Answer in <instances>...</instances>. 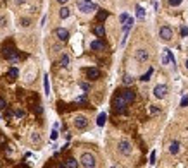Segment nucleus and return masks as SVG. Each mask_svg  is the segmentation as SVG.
Here are the masks:
<instances>
[{
    "mask_svg": "<svg viewBox=\"0 0 188 168\" xmlns=\"http://www.w3.org/2000/svg\"><path fill=\"white\" fill-rule=\"evenodd\" d=\"M80 161H81V165H83L85 168H93L95 165H97L95 156H93L91 153H83V154H81V158H80Z\"/></svg>",
    "mask_w": 188,
    "mask_h": 168,
    "instance_id": "1",
    "label": "nucleus"
},
{
    "mask_svg": "<svg viewBox=\"0 0 188 168\" xmlns=\"http://www.w3.org/2000/svg\"><path fill=\"white\" fill-rule=\"evenodd\" d=\"M126 101H124V98L121 95H118L116 98H114V101H112V106H114V110L118 111V113H124L126 111Z\"/></svg>",
    "mask_w": 188,
    "mask_h": 168,
    "instance_id": "2",
    "label": "nucleus"
},
{
    "mask_svg": "<svg viewBox=\"0 0 188 168\" xmlns=\"http://www.w3.org/2000/svg\"><path fill=\"white\" fill-rule=\"evenodd\" d=\"M4 57L12 63H16L17 60H19V55H17V52L14 48H5V50H4Z\"/></svg>",
    "mask_w": 188,
    "mask_h": 168,
    "instance_id": "3",
    "label": "nucleus"
},
{
    "mask_svg": "<svg viewBox=\"0 0 188 168\" xmlns=\"http://www.w3.org/2000/svg\"><path fill=\"white\" fill-rule=\"evenodd\" d=\"M119 153L123 154V156H129L131 154V151H133V147H131V144H129L128 141H121L119 142V146H118Z\"/></svg>",
    "mask_w": 188,
    "mask_h": 168,
    "instance_id": "4",
    "label": "nucleus"
},
{
    "mask_svg": "<svg viewBox=\"0 0 188 168\" xmlns=\"http://www.w3.org/2000/svg\"><path fill=\"white\" fill-rule=\"evenodd\" d=\"M78 9H80L81 12H85V14H88V12L97 11V5H93L91 2H78Z\"/></svg>",
    "mask_w": 188,
    "mask_h": 168,
    "instance_id": "5",
    "label": "nucleus"
},
{
    "mask_svg": "<svg viewBox=\"0 0 188 168\" xmlns=\"http://www.w3.org/2000/svg\"><path fill=\"white\" fill-rule=\"evenodd\" d=\"M167 91H169V89H167L166 84H159V86L154 88V95H156L159 100H162V98H166V96H167Z\"/></svg>",
    "mask_w": 188,
    "mask_h": 168,
    "instance_id": "6",
    "label": "nucleus"
},
{
    "mask_svg": "<svg viewBox=\"0 0 188 168\" xmlns=\"http://www.w3.org/2000/svg\"><path fill=\"white\" fill-rule=\"evenodd\" d=\"M159 34H161V38L164 40V41H169V40H173V29L169 26H162L161 31H159Z\"/></svg>",
    "mask_w": 188,
    "mask_h": 168,
    "instance_id": "7",
    "label": "nucleus"
},
{
    "mask_svg": "<svg viewBox=\"0 0 188 168\" xmlns=\"http://www.w3.org/2000/svg\"><path fill=\"white\" fill-rule=\"evenodd\" d=\"M55 36L59 38L60 41H67V40H69V31L64 29V27H57V29H55Z\"/></svg>",
    "mask_w": 188,
    "mask_h": 168,
    "instance_id": "8",
    "label": "nucleus"
},
{
    "mask_svg": "<svg viewBox=\"0 0 188 168\" xmlns=\"http://www.w3.org/2000/svg\"><path fill=\"white\" fill-rule=\"evenodd\" d=\"M135 58H136L138 62H147V60H149V52L140 48V50H136V52H135Z\"/></svg>",
    "mask_w": 188,
    "mask_h": 168,
    "instance_id": "9",
    "label": "nucleus"
},
{
    "mask_svg": "<svg viewBox=\"0 0 188 168\" xmlns=\"http://www.w3.org/2000/svg\"><path fill=\"white\" fill-rule=\"evenodd\" d=\"M86 125H88V120H86V117L80 115L74 118V127L76 129H86Z\"/></svg>",
    "mask_w": 188,
    "mask_h": 168,
    "instance_id": "10",
    "label": "nucleus"
},
{
    "mask_svg": "<svg viewBox=\"0 0 188 168\" xmlns=\"http://www.w3.org/2000/svg\"><path fill=\"white\" fill-rule=\"evenodd\" d=\"M86 76H88L90 81H95V79L100 77V70L97 67H90V69H86Z\"/></svg>",
    "mask_w": 188,
    "mask_h": 168,
    "instance_id": "11",
    "label": "nucleus"
},
{
    "mask_svg": "<svg viewBox=\"0 0 188 168\" xmlns=\"http://www.w3.org/2000/svg\"><path fill=\"white\" fill-rule=\"evenodd\" d=\"M119 95L124 98V101H126V103H131V101L135 100V93L131 89H124V91H121Z\"/></svg>",
    "mask_w": 188,
    "mask_h": 168,
    "instance_id": "12",
    "label": "nucleus"
},
{
    "mask_svg": "<svg viewBox=\"0 0 188 168\" xmlns=\"http://www.w3.org/2000/svg\"><path fill=\"white\" fill-rule=\"evenodd\" d=\"M91 50H95V52H100V50H104L105 48V43L102 41V40H95V41H91Z\"/></svg>",
    "mask_w": 188,
    "mask_h": 168,
    "instance_id": "13",
    "label": "nucleus"
},
{
    "mask_svg": "<svg viewBox=\"0 0 188 168\" xmlns=\"http://www.w3.org/2000/svg\"><path fill=\"white\" fill-rule=\"evenodd\" d=\"M93 33H95V36L104 38V36H105V29H104V24H95V26H93Z\"/></svg>",
    "mask_w": 188,
    "mask_h": 168,
    "instance_id": "14",
    "label": "nucleus"
},
{
    "mask_svg": "<svg viewBox=\"0 0 188 168\" xmlns=\"http://www.w3.org/2000/svg\"><path fill=\"white\" fill-rule=\"evenodd\" d=\"M62 166H66V168H78V166H80V163L76 161V160H73V158H67V160L62 163Z\"/></svg>",
    "mask_w": 188,
    "mask_h": 168,
    "instance_id": "15",
    "label": "nucleus"
},
{
    "mask_svg": "<svg viewBox=\"0 0 188 168\" xmlns=\"http://www.w3.org/2000/svg\"><path fill=\"white\" fill-rule=\"evenodd\" d=\"M133 22H135V19L128 16V19L123 22V24H124V33H129V29H131V26H133Z\"/></svg>",
    "mask_w": 188,
    "mask_h": 168,
    "instance_id": "16",
    "label": "nucleus"
},
{
    "mask_svg": "<svg viewBox=\"0 0 188 168\" xmlns=\"http://www.w3.org/2000/svg\"><path fill=\"white\" fill-rule=\"evenodd\" d=\"M17 76H19V70H17L16 67H11V69H9V72H7V77L11 79V81H14Z\"/></svg>",
    "mask_w": 188,
    "mask_h": 168,
    "instance_id": "17",
    "label": "nucleus"
},
{
    "mask_svg": "<svg viewBox=\"0 0 188 168\" xmlns=\"http://www.w3.org/2000/svg\"><path fill=\"white\" fill-rule=\"evenodd\" d=\"M178 151H179V142L173 141L171 144H169V153H171V154H176Z\"/></svg>",
    "mask_w": 188,
    "mask_h": 168,
    "instance_id": "18",
    "label": "nucleus"
},
{
    "mask_svg": "<svg viewBox=\"0 0 188 168\" xmlns=\"http://www.w3.org/2000/svg\"><path fill=\"white\" fill-rule=\"evenodd\" d=\"M69 14H71V11L67 9V7H60V11H59L60 19H66V17H69Z\"/></svg>",
    "mask_w": 188,
    "mask_h": 168,
    "instance_id": "19",
    "label": "nucleus"
},
{
    "mask_svg": "<svg viewBox=\"0 0 188 168\" xmlns=\"http://www.w3.org/2000/svg\"><path fill=\"white\" fill-rule=\"evenodd\" d=\"M107 16H109V12H105V11H100V9H98V14H97V21H105V19H107Z\"/></svg>",
    "mask_w": 188,
    "mask_h": 168,
    "instance_id": "20",
    "label": "nucleus"
},
{
    "mask_svg": "<svg viewBox=\"0 0 188 168\" xmlns=\"http://www.w3.org/2000/svg\"><path fill=\"white\" fill-rule=\"evenodd\" d=\"M105 118H107V115H105V113H100V115H98V118H97V125L102 127L104 124H105Z\"/></svg>",
    "mask_w": 188,
    "mask_h": 168,
    "instance_id": "21",
    "label": "nucleus"
},
{
    "mask_svg": "<svg viewBox=\"0 0 188 168\" xmlns=\"http://www.w3.org/2000/svg\"><path fill=\"white\" fill-rule=\"evenodd\" d=\"M136 16H138V19H145V9L143 7H136Z\"/></svg>",
    "mask_w": 188,
    "mask_h": 168,
    "instance_id": "22",
    "label": "nucleus"
},
{
    "mask_svg": "<svg viewBox=\"0 0 188 168\" xmlns=\"http://www.w3.org/2000/svg\"><path fill=\"white\" fill-rule=\"evenodd\" d=\"M152 72H154V70H152V69H149V70H147V74H143V76H142V81H143V82H147V81H150Z\"/></svg>",
    "mask_w": 188,
    "mask_h": 168,
    "instance_id": "23",
    "label": "nucleus"
},
{
    "mask_svg": "<svg viewBox=\"0 0 188 168\" xmlns=\"http://www.w3.org/2000/svg\"><path fill=\"white\" fill-rule=\"evenodd\" d=\"M60 65H62V67H67V65H69V57H67V55H62V58H60Z\"/></svg>",
    "mask_w": 188,
    "mask_h": 168,
    "instance_id": "24",
    "label": "nucleus"
},
{
    "mask_svg": "<svg viewBox=\"0 0 188 168\" xmlns=\"http://www.w3.org/2000/svg\"><path fill=\"white\" fill-rule=\"evenodd\" d=\"M45 95H50V84H49V76H45Z\"/></svg>",
    "mask_w": 188,
    "mask_h": 168,
    "instance_id": "25",
    "label": "nucleus"
},
{
    "mask_svg": "<svg viewBox=\"0 0 188 168\" xmlns=\"http://www.w3.org/2000/svg\"><path fill=\"white\" fill-rule=\"evenodd\" d=\"M123 82L126 84V86H129V84L133 82V77L131 76H124V79H123Z\"/></svg>",
    "mask_w": 188,
    "mask_h": 168,
    "instance_id": "26",
    "label": "nucleus"
},
{
    "mask_svg": "<svg viewBox=\"0 0 188 168\" xmlns=\"http://www.w3.org/2000/svg\"><path fill=\"white\" fill-rule=\"evenodd\" d=\"M80 88L83 91H90V84H88V82H80Z\"/></svg>",
    "mask_w": 188,
    "mask_h": 168,
    "instance_id": "27",
    "label": "nucleus"
},
{
    "mask_svg": "<svg viewBox=\"0 0 188 168\" xmlns=\"http://www.w3.org/2000/svg\"><path fill=\"white\" fill-rule=\"evenodd\" d=\"M7 108V101L4 98H0V110H5Z\"/></svg>",
    "mask_w": 188,
    "mask_h": 168,
    "instance_id": "28",
    "label": "nucleus"
},
{
    "mask_svg": "<svg viewBox=\"0 0 188 168\" xmlns=\"http://www.w3.org/2000/svg\"><path fill=\"white\" fill-rule=\"evenodd\" d=\"M183 0H169V5H173V7H178L179 4H181Z\"/></svg>",
    "mask_w": 188,
    "mask_h": 168,
    "instance_id": "29",
    "label": "nucleus"
},
{
    "mask_svg": "<svg viewBox=\"0 0 188 168\" xmlns=\"http://www.w3.org/2000/svg\"><path fill=\"white\" fill-rule=\"evenodd\" d=\"M31 141H33V142H40V136H38V134H33V136H31Z\"/></svg>",
    "mask_w": 188,
    "mask_h": 168,
    "instance_id": "30",
    "label": "nucleus"
},
{
    "mask_svg": "<svg viewBox=\"0 0 188 168\" xmlns=\"http://www.w3.org/2000/svg\"><path fill=\"white\" fill-rule=\"evenodd\" d=\"M181 36H188V27L181 26Z\"/></svg>",
    "mask_w": 188,
    "mask_h": 168,
    "instance_id": "31",
    "label": "nucleus"
},
{
    "mask_svg": "<svg viewBox=\"0 0 188 168\" xmlns=\"http://www.w3.org/2000/svg\"><path fill=\"white\" fill-rule=\"evenodd\" d=\"M188 105V96H183L181 98V106H186Z\"/></svg>",
    "mask_w": 188,
    "mask_h": 168,
    "instance_id": "32",
    "label": "nucleus"
},
{
    "mask_svg": "<svg viewBox=\"0 0 188 168\" xmlns=\"http://www.w3.org/2000/svg\"><path fill=\"white\" fill-rule=\"evenodd\" d=\"M57 136H59V134H57V127H55L54 131H52V136H50V137H52V139L55 141V139H57Z\"/></svg>",
    "mask_w": 188,
    "mask_h": 168,
    "instance_id": "33",
    "label": "nucleus"
},
{
    "mask_svg": "<svg viewBox=\"0 0 188 168\" xmlns=\"http://www.w3.org/2000/svg\"><path fill=\"white\" fill-rule=\"evenodd\" d=\"M21 26H22V27H28V26H29V21H28V19H22V21H21Z\"/></svg>",
    "mask_w": 188,
    "mask_h": 168,
    "instance_id": "34",
    "label": "nucleus"
},
{
    "mask_svg": "<svg viewBox=\"0 0 188 168\" xmlns=\"http://www.w3.org/2000/svg\"><path fill=\"white\" fill-rule=\"evenodd\" d=\"M76 101H78V103H85V101H86V96H85V95H83V96H80V98H78Z\"/></svg>",
    "mask_w": 188,
    "mask_h": 168,
    "instance_id": "35",
    "label": "nucleus"
},
{
    "mask_svg": "<svg viewBox=\"0 0 188 168\" xmlns=\"http://www.w3.org/2000/svg\"><path fill=\"white\" fill-rule=\"evenodd\" d=\"M126 19H128V14H121V17H119V21H121V22H124Z\"/></svg>",
    "mask_w": 188,
    "mask_h": 168,
    "instance_id": "36",
    "label": "nucleus"
},
{
    "mask_svg": "<svg viewBox=\"0 0 188 168\" xmlns=\"http://www.w3.org/2000/svg\"><path fill=\"white\" fill-rule=\"evenodd\" d=\"M16 117H19V118H21V117H24V111H22V110H17V111H16Z\"/></svg>",
    "mask_w": 188,
    "mask_h": 168,
    "instance_id": "37",
    "label": "nucleus"
},
{
    "mask_svg": "<svg viewBox=\"0 0 188 168\" xmlns=\"http://www.w3.org/2000/svg\"><path fill=\"white\" fill-rule=\"evenodd\" d=\"M150 163H152V165L156 163V153H152V154H150Z\"/></svg>",
    "mask_w": 188,
    "mask_h": 168,
    "instance_id": "38",
    "label": "nucleus"
},
{
    "mask_svg": "<svg viewBox=\"0 0 188 168\" xmlns=\"http://www.w3.org/2000/svg\"><path fill=\"white\" fill-rule=\"evenodd\" d=\"M150 110H152V113H157V111H159V108H157V106H154V105H152V108H150Z\"/></svg>",
    "mask_w": 188,
    "mask_h": 168,
    "instance_id": "39",
    "label": "nucleus"
},
{
    "mask_svg": "<svg viewBox=\"0 0 188 168\" xmlns=\"http://www.w3.org/2000/svg\"><path fill=\"white\" fill-rule=\"evenodd\" d=\"M57 2H59V4H62V5H64V4H67V2H69V0H57Z\"/></svg>",
    "mask_w": 188,
    "mask_h": 168,
    "instance_id": "40",
    "label": "nucleus"
},
{
    "mask_svg": "<svg viewBox=\"0 0 188 168\" xmlns=\"http://www.w3.org/2000/svg\"><path fill=\"white\" fill-rule=\"evenodd\" d=\"M24 2H26V0H16V4H17V5H19V4H24Z\"/></svg>",
    "mask_w": 188,
    "mask_h": 168,
    "instance_id": "41",
    "label": "nucleus"
},
{
    "mask_svg": "<svg viewBox=\"0 0 188 168\" xmlns=\"http://www.w3.org/2000/svg\"><path fill=\"white\" fill-rule=\"evenodd\" d=\"M185 65H186V69H188V58H186V62H185Z\"/></svg>",
    "mask_w": 188,
    "mask_h": 168,
    "instance_id": "42",
    "label": "nucleus"
},
{
    "mask_svg": "<svg viewBox=\"0 0 188 168\" xmlns=\"http://www.w3.org/2000/svg\"><path fill=\"white\" fill-rule=\"evenodd\" d=\"M83 2H91V0H83Z\"/></svg>",
    "mask_w": 188,
    "mask_h": 168,
    "instance_id": "43",
    "label": "nucleus"
}]
</instances>
